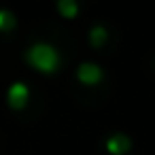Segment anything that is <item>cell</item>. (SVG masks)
I'll return each instance as SVG.
<instances>
[{
    "instance_id": "52a82bcc",
    "label": "cell",
    "mask_w": 155,
    "mask_h": 155,
    "mask_svg": "<svg viewBox=\"0 0 155 155\" xmlns=\"http://www.w3.org/2000/svg\"><path fill=\"white\" fill-rule=\"evenodd\" d=\"M17 26V17L9 9H0V32H11Z\"/></svg>"
},
{
    "instance_id": "5b68a950",
    "label": "cell",
    "mask_w": 155,
    "mask_h": 155,
    "mask_svg": "<svg viewBox=\"0 0 155 155\" xmlns=\"http://www.w3.org/2000/svg\"><path fill=\"white\" fill-rule=\"evenodd\" d=\"M87 41H89V45H91L94 49H100V47H104V45L108 43V30H106L102 24H96V26L89 28Z\"/></svg>"
},
{
    "instance_id": "3957f363",
    "label": "cell",
    "mask_w": 155,
    "mask_h": 155,
    "mask_svg": "<svg viewBox=\"0 0 155 155\" xmlns=\"http://www.w3.org/2000/svg\"><path fill=\"white\" fill-rule=\"evenodd\" d=\"M77 79L81 85H87V87H96L102 79H104V70L100 64L96 62H81L79 68H77Z\"/></svg>"
},
{
    "instance_id": "6da1fadb",
    "label": "cell",
    "mask_w": 155,
    "mask_h": 155,
    "mask_svg": "<svg viewBox=\"0 0 155 155\" xmlns=\"http://www.w3.org/2000/svg\"><path fill=\"white\" fill-rule=\"evenodd\" d=\"M24 60H26V64L30 68H34L41 74H53L62 66V53H60V49L53 47L47 41L32 43L24 51Z\"/></svg>"
},
{
    "instance_id": "7a4b0ae2",
    "label": "cell",
    "mask_w": 155,
    "mask_h": 155,
    "mask_svg": "<svg viewBox=\"0 0 155 155\" xmlns=\"http://www.w3.org/2000/svg\"><path fill=\"white\" fill-rule=\"evenodd\" d=\"M30 102V87L21 81H15L7 89V104L13 110H24Z\"/></svg>"
},
{
    "instance_id": "8992f818",
    "label": "cell",
    "mask_w": 155,
    "mask_h": 155,
    "mask_svg": "<svg viewBox=\"0 0 155 155\" xmlns=\"http://www.w3.org/2000/svg\"><path fill=\"white\" fill-rule=\"evenodd\" d=\"M55 9L64 19H74L79 15V2L77 0H60L55 5Z\"/></svg>"
},
{
    "instance_id": "277c9868",
    "label": "cell",
    "mask_w": 155,
    "mask_h": 155,
    "mask_svg": "<svg viewBox=\"0 0 155 155\" xmlns=\"http://www.w3.org/2000/svg\"><path fill=\"white\" fill-rule=\"evenodd\" d=\"M104 147H106L108 155H127L132 151V138L123 132H115L106 138Z\"/></svg>"
}]
</instances>
